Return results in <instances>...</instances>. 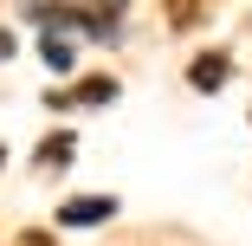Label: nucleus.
Returning <instances> with one entry per match:
<instances>
[{
	"label": "nucleus",
	"mask_w": 252,
	"mask_h": 246,
	"mask_svg": "<svg viewBox=\"0 0 252 246\" xmlns=\"http://www.w3.org/2000/svg\"><path fill=\"white\" fill-rule=\"evenodd\" d=\"M226 78H233V59H226V52H194V59H188V84H194V91L214 97Z\"/></svg>",
	"instance_id": "4"
},
{
	"label": "nucleus",
	"mask_w": 252,
	"mask_h": 246,
	"mask_svg": "<svg viewBox=\"0 0 252 246\" xmlns=\"http://www.w3.org/2000/svg\"><path fill=\"white\" fill-rule=\"evenodd\" d=\"M110 214H117V194H78V201L59 208V227H65V233H78V227H104Z\"/></svg>",
	"instance_id": "3"
},
{
	"label": "nucleus",
	"mask_w": 252,
	"mask_h": 246,
	"mask_svg": "<svg viewBox=\"0 0 252 246\" xmlns=\"http://www.w3.org/2000/svg\"><path fill=\"white\" fill-rule=\"evenodd\" d=\"M168 20H175V26H194V20H200V0H168Z\"/></svg>",
	"instance_id": "7"
},
{
	"label": "nucleus",
	"mask_w": 252,
	"mask_h": 246,
	"mask_svg": "<svg viewBox=\"0 0 252 246\" xmlns=\"http://www.w3.org/2000/svg\"><path fill=\"white\" fill-rule=\"evenodd\" d=\"M117 97H123L117 78H78L71 91H45V104L52 110H104V104H117Z\"/></svg>",
	"instance_id": "2"
},
{
	"label": "nucleus",
	"mask_w": 252,
	"mask_h": 246,
	"mask_svg": "<svg viewBox=\"0 0 252 246\" xmlns=\"http://www.w3.org/2000/svg\"><path fill=\"white\" fill-rule=\"evenodd\" d=\"M123 13H129V0H26V20H39L45 33L97 39V45H117Z\"/></svg>",
	"instance_id": "1"
},
{
	"label": "nucleus",
	"mask_w": 252,
	"mask_h": 246,
	"mask_svg": "<svg viewBox=\"0 0 252 246\" xmlns=\"http://www.w3.org/2000/svg\"><path fill=\"white\" fill-rule=\"evenodd\" d=\"M0 169H7V142H0Z\"/></svg>",
	"instance_id": "10"
},
{
	"label": "nucleus",
	"mask_w": 252,
	"mask_h": 246,
	"mask_svg": "<svg viewBox=\"0 0 252 246\" xmlns=\"http://www.w3.org/2000/svg\"><path fill=\"white\" fill-rule=\"evenodd\" d=\"M20 246H59V240H52V233H39V227H32V233H20Z\"/></svg>",
	"instance_id": "9"
},
{
	"label": "nucleus",
	"mask_w": 252,
	"mask_h": 246,
	"mask_svg": "<svg viewBox=\"0 0 252 246\" xmlns=\"http://www.w3.org/2000/svg\"><path fill=\"white\" fill-rule=\"evenodd\" d=\"M39 59L52 65V71H71V39H59V33H45V39H39Z\"/></svg>",
	"instance_id": "6"
},
{
	"label": "nucleus",
	"mask_w": 252,
	"mask_h": 246,
	"mask_svg": "<svg viewBox=\"0 0 252 246\" xmlns=\"http://www.w3.org/2000/svg\"><path fill=\"white\" fill-rule=\"evenodd\" d=\"M71 156H78V136H71V130H52V136L39 142V156H32V162H39V169H65Z\"/></svg>",
	"instance_id": "5"
},
{
	"label": "nucleus",
	"mask_w": 252,
	"mask_h": 246,
	"mask_svg": "<svg viewBox=\"0 0 252 246\" xmlns=\"http://www.w3.org/2000/svg\"><path fill=\"white\" fill-rule=\"evenodd\" d=\"M13 52H20V39H13V33H7V26H0V65H7V59H13Z\"/></svg>",
	"instance_id": "8"
}]
</instances>
